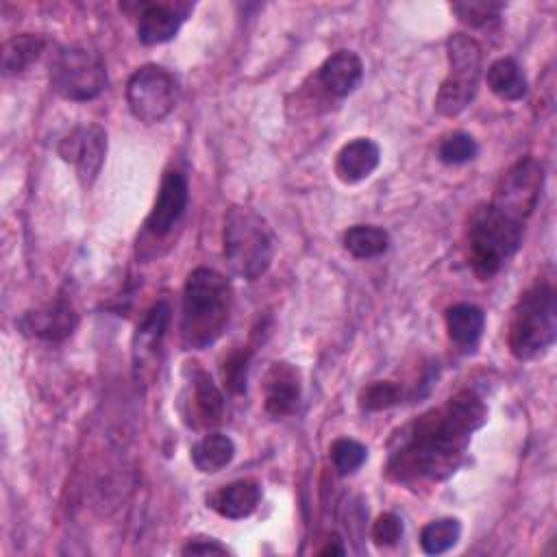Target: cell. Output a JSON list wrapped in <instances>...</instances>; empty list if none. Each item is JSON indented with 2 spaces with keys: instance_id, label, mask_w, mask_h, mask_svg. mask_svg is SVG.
Listing matches in <instances>:
<instances>
[{
  "instance_id": "cell-1",
  "label": "cell",
  "mask_w": 557,
  "mask_h": 557,
  "mask_svg": "<svg viewBox=\"0 0 557 557\" xmlns=\"http://www.w3.org/2000/svg\"><path fill=\"white\" fill-rule=\"evenodd\" d=\"M487 420V407L472 389H461L442 407L422 413L398 435L387 459L394 481H442L461 463L470 437Z\"/></svg>"
},
{
  "instance_id": "cell-2",
  "label": "cell",
  "mask_w": 557,
  "mask_h": 557,
  "mask_svg": "<svg viewBox=\"0 0 557 557\" xmlns=\"http://www.w3.org/2000/svg\"><path fill=\"white\" fill-rule=\"evenodd\" d=\"M233 307L231 281L213 268L187 274L181 302V344L187 350L211 346L226 329Z\"/></svg>"
},
{
  "instance_id": "cell-3",
  "label": "cell",
  "mask_w": 557,
  "mask_h": 557,
  "mask_svg": "<svg viewBox=\"0 0 557 557\" xmlns=\"http://www.w3.org/2000/svg\"><path fill=\"white\" fill-rule=\"evenodd\" d=\"M557 337V296L546 278H537L516 300L507 326V344L516 359L542 357Z\"/></svg>"
},
{
  "instance_id": "cell-4",
  "label": "cell",
  "mask_w": 557,
  "mask_h": 557,
  "mask_svg": "<svg viewBox=\"0 0 557 557\" xmlns=\"http://www.w3.org/2000/svg\"><path fill=\"white\" fill-rule=\"evenodd\" d=\"M524 224L505 215L494 205H481L468 220V263L472 272L487 281L516 255L522 244Z\"/></svg>"
},
{
  "instance_id": "cell-5",
  "label": "cell",
  "mask_w": 557,
  "mask_h": 557,
  "mask_svg": "<svg viewBox=\"0 0 557 557\" xmlns=\"http://www.w3.org/2000/svg\"><path fill=\"white\" fill-rule=\"evenodd\" d=\"M274 246L265 220L250 207H231L224 215V259L233 274L257 281L272 263Z\"/></svg>"
},
{
  "instance_id": "cell-6",
  "label": "cell",
  "mask_w": 557,
  "mask_h": 557,
  "mask_svg": "<svg viewBox=\"0 0 557 557\" xmlns=\"http://www.w3.org/2000/svg\"><path fill=\"white\" fill-rule=\"evenodd\" d=\"M446 57L450 70L435 96V109L446 117H455L476 96L483 67V50L474 37L466 33H453L446 39Z\"/></svg>"
},
{
  "instance_id": "cell-7",
  "label": "cell",
  "mask_w": 557,
  "mask_h": 557,
  "mask_svg": "<svg viewBox=\"0 0 557 557\" xmlns=\"http://www.w3.org/2000/svg\"><path fill=\"white\" fill-rule=\"evenodd\" d=\"M50 87L65 100H94L107 87V70L100 54L85 46L59 48L50 63Z\"/></svg>"
},
{
  "instance_id": "cell-8",
  "label": "cell",
  "mask_w": 557,
  "mask_h": 557,
  "mask_svg": "<svg viewBox=\"0 0 557 557\" xmlns=\"http://www.w3.org/2000/svg\"><path fill=\"white\" fill-rule=\"evenodd\" d=\"M126 104L133 117L144 124L165 120L176 107V81L161 65L137 67L126 83Z\"/></svg>"
},
{
  "instance_id": "cell-9",
  "label": "cell",
  "mask_w": 557,
  "mask_h": 557,
  "mask_svg": "<svg viewBox=\"0 0 557 557\" xmlns=\"http://www.w3.org/2000/svg\"><path fill=\"white\" fill-rule=\"evenodd\" d=\"M542 187H544L542 163L535 157H522L500 176L490 205H494L505 215L524 224L540 202Z\"/></svg>"
},
{
  "instance_id": "cell-10",
  "label": "cell",
  "mask_w": 557,
  "mask_h": 557,
  "mask_svg": "<svg viewBox=\"0 0 557 557\" xmlns=\"http://www.w3.org/2000/svg\"><path fill=\"white\" fill-rule=\"evenodd\" d=\"M59 154L63 161L72 163L81 185L87 189L98 178L104 154H107V133L100 124H81L72 128L59 144Z\"/></svg>"
},
{
  "instance_id": "cell-11",
  "label": "cell",
  "mask_w": 557,
  "mask_h": 557,
  "mask_svg": "<svg viewBox=\"0 0 557 557\" xmlns=\"http://www.w3.org/2000/svg\"><path fill=\"white\" fill-rule=\"evenodd\" d=\"M187 202H189L187 178L176 170H168L161 178L154 205H152V209H150V213L144 222L146 233H150L152 237L170 235L172 228L183 218V213L187 209Z\"/></svg>"
},
{
  "instance_id": "cell-12",
  "label": "cell",
  "mask_w": 557,
  "mask_h": 557,
  "mask_svg": "<svg viewBox=\"0 0 557 557\" xmlns=\"http://www.w3.org/2000/svg\"><path fill=\"white\" fill-rule=\"evenodd\" d=\"M78 326V313L74 309V305L59 296L52 302L26 311L20 320H17V329L28 335V337H37V339H46V342H61L65 337H70Z\"/></svg>"
},
{
  "instance_id": "cell-13",
  "label": "cell",
  "mask_w": 557,
  "mask_h": 557,
  "mask_svg": "<svg viewBox=\"0 0 557 557\" xmlns=\"http://www.w3.org/2000/svg\"><path fill=\"white\" fill-rule=\"evenodd\" d=\"M191 9L194 7L189 2L174 0L141 2L137 13V39L146 46L170 41L178 33Z\"/></svg>"
},
{
  "instance_id": "cell-14",
  "label": "cell",
  "mask_w": 557,
  "mask_h": 557,
  "mask_svg": "<svg viewBox=\"0 0 557 557\" xmlns=\"http://www.w3.org/2000/svg\"><path fill=\"white\" fill-rule=\"evenodd\" d=\"M189 407L185 418L196 429L218 426L224 418V396L211 374L198 363H191L189 370Z\"/></svg>"
},
{
  "instance_id": "cell-15",
  "label": "cell",
  "mask_w": 557,
  "mask_h": 557,
  "mask_svg": "<svg viewBox=\"0 0 557 557\" xmlns=\"http://www.w3.org/2000/svg\"><path fill=\"white\" fill-rule=\"evenodd\" d=\"M300 372L287 361H274L263 376V407L272 418L296 411L300 400Z\"/></svg>"
},
{
  "instance_id": "cell-16",
  "label": "cell",
  "mask_w": 557,
  "mask_h": 557,
  "mask_svg": "<svg viewBox=\"0 0 557 557\" xmlns=\"http://www.w3.org/2000/svg\"><path fill=\"white\" fill-rule=\"evenodd\" d=\"M381 161V148L368 137H357L344 144L335 157V174L342 183L355 185L368 178Z\"/></svg>"
},
{
  "instance_id": "cell-17",
  "label": "cell",
  "mask_w": 557,
  "mask_h": 557,
  "mask_svg": "<svg viewBox=\"0 0 557 557\" xmlns=\"http://www.w3.org/2000/svg\"><path fill=\"white\" fill-rule=\"evenodd\" d=\"M170 322V305L168 300H157L144 315V320L137 324L133 335V359L135 370H141L148 361H152L159 355L161 342L165 337Z\"/></svg>"
},
{
  "instance_id": "cell-18",
  "label": "cell",
  "mask_w": 557,
  "mask_h": 557,
  "mask_svg": "<svg viewBox=\"0 0 557 557\" xmlns=\"http://www.w3.org/2000/svg\"><path fill=\"white\" fill-rule=\"evenodd\" d=\"M363 78V63L352 50H337L318 70L320 85L337 98L352 94Z\"/></svg>"
},
{
  "instance_id": "cell-19",
  "label": "cell",
  "mask_w": 557,
  "mask_h": 557,
  "mask_svg": "<svg viewBox=\"0 0 557 557\" xmlns=\"http://www.w3.org/2000/svg\"><path fill=\"white\" fill-rule=\"evenodd\" d=\"M259 500H261V485L252 479H237L215 490L207 498V505L213 511H218L222 518L242 520V518H248L259 507Z\"/></svg>"
},
{
  "instance_id": "cell-20",
  "label": "cell",
  "mask_w": 557,
  "mask_h": 557,
  "mask_svg": "<svg viewBox=\"0 0 557 557\" xmlns=\"http://www.w3.org/2000/svg\"><path fill=\"white\" fill-rule=\"evenodd\" d=\"M444 320L450 342L461 348H472L479 344L485 329V313L481 307L470 302H457L446 309Z\"/></svg>"
},
{
  "instance_id": "cell-21",
  "label": "cell",
  "mask_w": 557,
  "mask_h": 557,
  "mask_svg": "<svg viewBox=\"0 0 557 557\" xmlns=\"http://www.w3.org/2000/svg\"><path fill=\"white\" fill-rule=\"evenodd\" d=\"M46 37L35 33L13 35L2 44V74L13 76L33 65L46 50Z\"/></svg>"
},
{
  "instance_id": "cell-22",
  "label": "cell",
  "mask_w": 557,
  "mask_h": 557,
  "mask_svg": "<svg viewBox=\"0 0 557 557\" xmlns=\"http://www.w3.org/2000/svg\"><path fill=\"white\" fill-rule=\"evenodd\" d=\"M487 87L494 96H498L500 100H507V102H516V100H522L527 96V76L522 72V67L505 57V59H498L494 61L490 67H487Z\"/></svg>"
},
{
  "instance_id": "cell-23",
  "label": "cell",
  "mask_w": 557,
  "mask_h": 557,
  "mask_svg": "<svg viewBox=\"0 0 557 557\" xmlns=\"http://www.w3.org/2000/svg\"><path fill=\"white\" fill-rule=\"evenodd\" d=\"M235 457V444L224 433H207L191 446V463L205 474L220 472Z\"/></svg>"
},
{
  "instance_id": "cell-24",
  "label": "cell",
  "mask_w": 557,
  "mask_h": 557,
  "mask_svg": "<svg viewBox=\"0 0 557 557\" xmlns=\"http://www.w3.org/2000/svg\"><path fill=\"white\" fill-rule=\"evenodd\" d=\"M344 248L357 259L381 257L389 248V235L385 228L374 224H357L350 226L344 237Z\"/></svg>"
},
{
  "instance_id": "cell-25",
  "label": "cell",
  "mask_w": 557,
  "mask_h": 557,
  "mask_svg": "<svg viewBox=\"0 0 557 557\" xmlns=\"http://www.w3.org/2000/svg\"><path fill=\"white\" fill-rule=\"evenodd\" d=\"M459 535H461V522L457 518H437L422 527L420 546L426 555H440L453 548Z\"/></svg>"
},
{
  "instance_id": "cell-26",
  "label": "cell",
  "mask_w": 557,
  "mask_h": 557,
  "mask_svg": "<svg viewBox=\"0 0 557 557\" xmlns=\"http://www.w3.org/2000/svg\"><path fill=\"white\" fill-rule=\"evenodd\" d=\"M405 398L403 385L394 381H372L359 392V407L363 411H383L400 405Z\"/></svg>"
},
{
  "instance_id": "cell-27",
  "label": "cell",
  "mask_w": 557,
  "mask_h": 557,
  "mask_svg": "<svg viewBox=\"0 0 557 557\" xmlns=\"http://www.w3.org/2000/svg\"><path fill=\"white\" fill-rule=\"evenodd\" d=\"M329 457L339 474H352L366 463L368 448L352 437H337L329 448Z\"/></svg>"
},
{
  "instance_id": "cell-28",
  "label": "cell",
  "mask_w": 557,
  "mask_h": 557,
  "mask_svg": "<svg viewBox=\"0 0 557 557\" xmlns=\"http://www.w3.org/2000/svg\"><path fill=\"white\" fill-rule=\"evenodd\" d=\"M450 11L470 28H483L490 22H496L503 2H490V0H470V2H453Z\"/></svg>"
},
{
  "instance_id": "cell-29",
  "label": "cell",
  "mask_w": 557,
  "mask_h": 557,
  "mask_svg": "<svg viewBox=\"0 0 557 557\" xmlns=\"http://www.w3.org/2000/svg\"><path fill=\"white\" fill-rule=\"evenodd\" d=\"M479 152V146L472 135L463 131H455L446 135L437 146V159L446 165H459L466 161H472Z\"/></svg>"
},
{
  "instance_id": "cell-30",
  "label": "cell",
  "mask_w": 557,
  "mask_h": 557,
  "mask_svg": "<svg viewBox=\"0 0 557 557\" xmlns=\"http://www.w3.org/2000/svg\"><path fill=\"white\" fill-rule=\"evenodd\" d=\"M252 350L250 348H237L222 361V383L231 394H244L246 381H248V368H250Z\"/></svg>"
},
{
  "instance_id": "cell-31",
  "label": "cell",
  "mask_w": 557,
  "mask_h": 557,
  "mask_svg": "<svg viewBox=\"0 0 557 557\" xmlns=\"http://www.w3.org/2000/svg\"><path fill=\"white\" fill-rule=\"evenodd\" d=\"M400 537H403V520L396 513L385 511L372 522V540L376 546H394Z\"/></svg>"
},
{
  "instance_id": "cell-32",
  "label": "cell",
  "mask_w": 557,
  "mask_h": 557,
  "mask_svg": "<svg viewBox=\"0 0 557 557\" xmlns=\"http://www.w3.org/2000/svg\"><path fill=\"white\" fill-rule=\"evenodd\" d=\"M183 555H211V553H218V555H226V546H222L218 540L213 537H202V540H189L183 550Z\"/></svg>"
},
{
  "instance_id": "cell-33",
  "label": "cell",
  "mask_w": 557,
  "mask_h": 557,
  "mask_svg": "<svg viewBox=\"0 0 557 557\" xmlns=\"http://www.w3.org/2000/svg\"><path fill=\"white\" fill-rule=\"evenodd\" d=\"M344 553H346V548H344L342 540H337V537L329 540V542L320 548V555H344Z\"/></svg>"
}]
</instances>
